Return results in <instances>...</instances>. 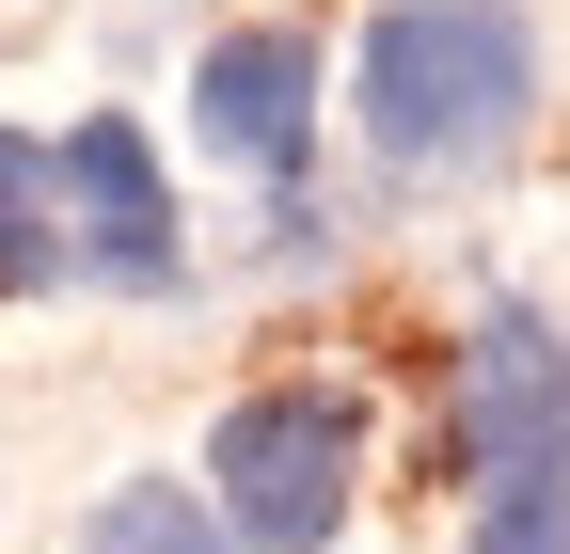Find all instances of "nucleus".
Returning a JSON list of instances; mask_svg holds the SVG:
<instances>
[{"label": "nucleus", "mask_w": 570, "mask_h": 554, "mask_svg": "<svg viewBox=\"0 0 570 554\" xmlns=\"http://www.w3.org/2000/svg\"><path fill=\"white\" fill-rule=\"evenodd\" d=\"M80 286V238H63V159L32 127H0V301H48Z\"/></svg>", "instance_id": "nucleus-6"}, {"label": "nucleus", "mask_w": 570, "mask_h": 554, "mask_svg": "<svg viewBox=\"0 0 570 554\" xmlns=\"http://www.w3.org/2000/svg\"><path fill=\"white\" fill-rule=\"evenodd\" d=\"M348 127L412 190L523 159V127H539V17L523 0H381L348 32Z\"/></svg>", "instance_id": "nucleus-1"}, {"label": "nucleus", "mask_w": 570, "mask_h": 554, "mask_svg": "<svg viewBox=\"0 0 570 554\" xmlns=\"http://www.w3.org/2000/svg\"><path fill=\"white\" fill-rule=\"evenodd\" d=\"M80 554H238V538H223V507H206L190 475H127V492H96Z\"/></svg>", "instance_id": "nucleus-7"}, {"label": "nucleus", "mask_w": 570, "mask_h": 554, "mask_svg": "<svg viewBox=\"0 0 570 554\" xmlns=\"http://www.w3.org/2000/svg\"><path fill=\"white\" fill-rule=\"evenodd\" d=\"M48 159H63V238H80V269H96L111 301H175L190 286V222H175L159 144H142L127 111H80Z\"/></svg>", "instance_id": "nucleus-5"}, {"label": "nucleus", "mask_w": 570, "mask_h": 554, "mask_svg": "<svg viewBox=\"0 0 570 554\" xmlns=\"http://www.w3.org/2000/svg\"><path fill=\"white\" fill-rule=\"evenodd\" d=\"M475 554H570V475H491L475 492Z\"/></svg>", "instance_id": "nucleus-8"}, {"label": "nucleus", "mask_w": 570, "mask_h": 554, "mask_svg": "<svg viewBox=\"0 0 570 554\" xmlns=\"http://www.w3.org/2000/svg\"><path fill=\"white\" fill-rule=\"evenodd\" d=\"M444 459H460V492H491V475H570V333L539 301H475L460 380H444Z\"/></svg>", "instance_id": "nucleus-3"}, {"label": "nucleus", "mask_w": 570, "mask_h": 554, "mask_svg": "<svg viewBox=\"0 0 570 554\" xmlns=\"http://www.w3.org/2000/svg\"><path fill=\"white\" fill-rule=\"evenodd\" d=\"M317 254H333V206H317V190H285L269 222H254V269H317Z\"/></svg>", "instance_id": "nucleus-9"}, {"label": "nucleus", "mask_w": 570, "mask_h": 554, "mask_svg": "<svg viewBox=\"0 0 570 554\" xmlns=\"http://www.w3.org/2000/svg\"><path fill=\"white\" fill-rule=\"evenodd\" d=\"M206 507L238 554H333L365 507V396L348 380H254L206 428Z\"/></svg>", "instance_id": "nucleus-2"}, {"label": "nucleus", "mask_w": 570, "mask_h": 554, "mask_svg": "<svg viewBox=\"0 0 570 554\" xmlns=\"http://www.w3.org/2000/svg\"><path fill=\"white\" fill-rule=\"evenodd\" d=\"M317 96H333V48L302 17H238V32L190 48V144L223 159V175H254V190H302Z\"/></svg>", "instance_id": "nucleus-4"}]
</instances>
